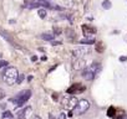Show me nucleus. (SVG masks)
Returning a JSON list of instances; mask_svg holds the SVG:
<instances>
[{"label":"nucleus","instance_id":"1","mask_svg":"<svg viewBox=\"0 0 127 119\" xmlns=\"http://www.w3.org/2000/svg\"><path fill=\"white\" fill-rule=\"evenodd\" d=\"M18 79H19V72L15 67H8L4 70L3 72V81L9 84V86H13L15 83H18Z\"/></svg>","mask_w":127,"mask_h":119},{"label":"nucleus","instance_id":"2","mask_svg":"<svg viewBox=\"0 0 127 119\" xmlns=\"http://www.w3.org/2000/svg\"><path fill=\"white\" fill-rule=\"evenodd\" d=\"M100 70H101V65L97 63V62H94L92 65H90L89 67H86V68L84 70L82 76H84L85 79H87V81H92V79L96 77V75L100 72Z\"/></svg>","mask_w":127,"mask_h":119},{"label":"nucleus","instance_id":"3","mask_svg":"<svg viewBox=\"0 0 127 119\" xmlns=\"http://www.w3.org/2000/svg\"><path fill=\"white\" fill-rule=\"evenodd\" d=\"M31 97V91L26 89V91H23L20 92L19 94H16L14 98H11V102L16 105V107H23Z\"/></svg>","mask_w":127,"mask_h":119},{"label":"nucleus","instance_id":"4","mask_svg":"<svg viewBox=\"0 0 127 119\" xmlns=\"http://www.w3.org/2000/svg\"><path fill=\"white\" fill-rule=\"evenodd\" d=\"M89 109H90V102H89L87 99H80L79 103L76 104V107L74 108L72 114H75V115H81V114H85Z\"/></svg>","mask_w":127,"mask_h":119},{"label":"nucleus","instance_id":"5","mask_svg":"<svg viewBox=\"0 0 127 119\" xmlns=\"http://www.w3.org/2000/svg\"><path fill=\"white\" fill-rule=\"evenodd\" d=\"M79 103V99L74 96V97H66V98H62L61 100V105L62 108L65 109H69V110H74V108L76 107V104Z\"/></svg>","mask_w":127,"mask_h":119},{"label":"nucleus","instance_id":"6","mask_svg":"<svg viewBox=\"0 0 127 119\" xmlns=\"http://www.w3.org/2000/svg\"><path fill=\"white\" fill-rule=\"evenodd\" d=\"M85 89H86V88H85L81 83H75V84H72V86L67 89V93H70V94H77V93H82Z\"/></svg>","mask_w":127,"mask_h":119},{"label":"nucleus","instance_id":"7","mask_svg":"<svg viewBox=\"0 0 127 119\" xmlns=\"http://www.w3.org/2000/svg\"><path fill=\"white\" fill-rule=\"evenodd\" d=\"M89 53V50L85 47H77V48H75L74 51H72V55L76 57V58H82L85 55H87Z\"/></svg>","mask_w":127,"mask_h":119},{"label":"nucleus","instance_id":"8","mask_svg":"<svg viewBox=\"0 0 127 119\" xmlns=\"http://www.w3.org/2000/svg\"><path fill=\"white\" fill-rule=\"evenodd\" d=\"M31 110H32L31 107H25V108H23L21 110H19V112L16 113V118H18V119H25V118L31 113Z\"/></svg>","mask_w":127,"mask_h":119},{"label":"nucleus","instance_id":"9","mask_svg":"<svg viewBox=\"0 0 127 119\" xmlns=\"http://www.w3.org/2000/svg\"><path fill=\"white\" fill-rule=\"evenodd\" d=\"M82 31H84L85 36H87V35H90V34H96V29H95V27H90V26H87V25H84V26H82Z\"/></svg>","mask_w":127,"mask_h":119},{"label":"nucleus","instance_id":"10","mask_svg":"<svg viewBox=\"0 0 127 119\" xmlns=\"http://www.w3.org/2000/svg\"><path fill=\"white\" fill-rule=\"evenodd\" d=\"M0 35H1V36H3V37H4L6 41H8V42H10L13 46H16V45L13 42V40H11V37H10V35H9L8 32H4V30H1V29H0Z\"/></svg>","mask_w":127,"mask_h":119},{"label":"nucleus","instance_id":"11","mask_svg":"<svg viewBox=\"0 0 127 119\" xmlns=\"http://www.w3.org/2000/svg\"><path fill=\"white\" fill-rule=\"evenodd\" d=\"M95 42H96V40L94 37H84L81 40V43H86V45H92Z\"/></svg>","mask_w":127,"mask_h":119},{"label":"nucleus","instance_id":"12","mask_svg":"<svg viewBox=\"0 0 127 119\" xmlns=\"http://www.w3.org/2000/svg\"><path fill=\"white\" fill-rule=\"evenodd\" d=\"M116 112H117V109H116V108L110 107V108H108V110H107V115H108V117H112V118H116Z\"/></svg>","mask_w":127,"mask_h":119},{"label":"nucleus","instance_id":"13","mask_svg":"<svg viewBox=\"0 0 127 119\" xmlns=\"http://www.w3.org/2000/svg\"><path fill=\"white\" fill-rule=\"evenodd\" d=\"M41 37L44 40H46V41H52L54 40V35H51V34H42Z\"/></svg>","mask_w":127,"mask_h":119},{"label":"nucleus","instance_id":"14","mask_svg":"<svg viewBox=\"0 0 127 119\" xmlns=\"http://www.w3.org/2000/svg\"><path fill=\"white\" fill-rule=\"evenodd\" d=\"M1 117H3V118H9V119H11V118H13V114H11V112L6 110V112H4V113L1 114Z\"/></svg>","mask_w":127,"mask_h":119},{"label":"nucleus","instance_id":"15","mask_svg":"<svg viewBox=\"0 0 127 119\" xmlns=\"http://www.w3.org/2000/svg\"><path fill=\"white\" fill-rule=\"evenodd\" d=\"M37 13H39V16H40L41 19H45V18H46V11H45L44 9H40Z\"/></svg>","mask_w":127,"mask_h":119},{"label":"nucleus","instance_id":"16","mask_svg":"<svg viewBox=\"0 0 127 119\" xmlns=\"http://www.w3.org/2000/svg\"><path fill=\"white\" fill-rule=\"evenodd\" d=\"M102 6H103L105 9H110V8H111V3L108 1V0H105V1L102 3Z\"/></svg>","mask_w":127,"mask_h":119},{"label":"nucleus","instance_id":"17","mask_svg":"<svg viewBox=\"0 0 127 119\" xmlns=\"http://www.w3.org/2000/svg\"><path fill=\"white\" fill-rule=\"evenodd\" d=\"M5 66H8V62L5 61V60H1V61H0V68H3Z\"/></svg>","mask_w":127,"mask_h":119},{"label":"nucleus","instance_id":"18","mask_svg":"<svg viewBox=\"0 0 127 119\" xmlns=\"http://www.w3.org/2000/svg\"><path fill=\"white\" fill-rule=\"evenodd\" d=\"M4 97H5V92H4V91H3L1 88H0V100H1V99H3Z\"/></svg>","mask_w":127,"mask_h":119},{"label":"nucleus","instance_id":"19","mask_svg":"<svg viewBox=\"0 0 127 119\" xmlns=\"http://www.w3.org/2000/svg\"><path fill=\"white\" fill-rule=\"evenodd\" d=\"M126 60H127V57H125V56H121V57H120V61H121V62H125Z\"/></svg>","mask_w":127,"mask_h":119},{"label":"nucleus","instance_id":"20","mask_svg":"<svg viewBox=\"0 0 127 119\" xmlns=\"http://www.w3.org/2000/svg\"><path fill=\"white\" fill-rule=\"evenodd\" d=\"M23 79H24V76H20V77H19V79H18V83H21V82H23Z\"/></svg>","mask_w":127,"mask_h":119},{"label":"nucleus","instance_id":"21","mask_svg":"<svg viewBox=\"0 0 127 119\" xmlns=\"http://www.w3.org/2000/svg\"><path fill=\"white\" fill-rule=\"evenodd\" d=\"M31 119H41V117H39V115H32Z\"/></svg>","mask_w":127,"mask_h":119},{"label":"nucleus","instance_id":"22","mask_svg":"<svg viewBox=\"0 0 127 119\" xmlns=\"http://www.w3.org/2000/svg\"><path fill=\"white\" fill-rule=\"evenodd\" d=\"M60 119H66V115H65V114H64V113H62V114L60 115Z\"/></svg>","mask_w":127,"mask_h":119},{"label":"nucleus","instance_id":"23","mask_svg":"<svg viewBox=\"0 0 127 119\" xmlns=\"http://www.w3.org/2000/svg\"><path fill=\"white\" fill-rule=\"evenodd\" d=\"M121 119H127V115H125V117H122Z\"/></svg>","mask_w":127,"mask_h":119},{"label":"nucleus","instance_id":"24","mask_svg":"<svg viewBox=\"0 0 127 119\" xmlns=\"http://www.w3.org/2000/svg\"><path fill=\"white\" fill-rule=\"evenodd\" d=\"M11 119H13V118H11Z\"/></svg>","mask_w":127,"mask_h":119}]
</instances>
